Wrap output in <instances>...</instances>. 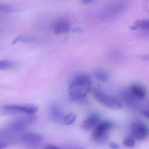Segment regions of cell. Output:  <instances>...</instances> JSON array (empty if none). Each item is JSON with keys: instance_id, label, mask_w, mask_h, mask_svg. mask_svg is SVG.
Returning a JSON list of instances; mask_svg holds the SVG:
<instances>
[{"instance_id": "cell-1", "label": "cell", "mask_w": 149, "mask_h": 149, "mask_svg": "<svg viewBox=\"0 0 149 149\" xmlns=\"http://www.w3.org/2000/svg\"><path fill=\"white\" fill-rule=\"evenodd\" d=\"M92 81L89 76L80 74L77 76L71 82L68 88L71 100H79L85 98L91 90Z\"/></svg>"}, {"instance_id": "cell-2", "label": "cell", "mask_w": 149, "mask_h": 149, "mask_svg": "<svg viewBox=\"0 0 149 149\" xmlns=\"http://www.w3.org/2000/svg\"><path fill=\"white\" fill-rule=\"evenodd\" d=\"M126 8L127 4L125 1H113L102 7L99 11V17L102 19L113 18L123 13Z\"/></svg>"}, {"instance_id": "cell-3", "label": "cell", "mask_w": 149, "mask_h": 149, "mask_svg": "<svg viewBox=\"0 0 149 149\" xmlns=\"http://www.w3.org/2000/svg\"><path fill=\"white\" fill-rule=\"evenodd\" d=\"M38 111L37 106L34 105H4L0 108V112L3 115H14L17 113H25L27 115H34Z\"/></svg>"}, {"instance_id": "cell-4", "label": "cell", "mask_w": 149, "mask_h": 149, "mask_svg": "<svg viewBox=\"0 0 149 149\" xmlns=\"http://www.w3.org/2000/svg\"><path fill=\"white\" fill-rule=\"evenodd\" d=\"M93 95L99 103L109 109L117 110L122 107V104L117 99L110 95L106 94V93L101 91V90L95 89L93 90Z\"/></svg>"}, {"instance_id": "cell-5", "label": "cell", "mask_w": 149, "mask_h": 149, "mask_svg": "<svg viewBox=\"0 0 149 149\" xmlns=\"http://www.w3.org/2000/svg\"><path fill=\"white\" fill-rule=\"evenodd\" d=\"M113 124L111 122H105L98 123L95 127L91 135V140L95 142L101 143L106 141L107 138L108 132L113 128Z\"/></svg>"}, {"instance_id": "cell-6", "label": "cell", "mask_w": 149, "mask_h": 149, "mask_svg": "<svg viewBox=\"0 0 149 149\" xmlns=\"http://www.w3.org/2000/svg\"><path fill=\"white\" fill-rule=\"evenodd\" d=\"M36 120V117L34 115H27L17 118L15 120L12 122L8 125L7 130L11 132H20L30 125L33 124Z\"/></svg>"}, {"instance_id": "cell-7", "label": "cell", "mask_w": 149, "mask_h": 149, "mask_svg": "<svg viewBox=\"0 0 149 149\" xmlns=\"http://www.w3.org/2000/svg\"><path fill=\"white\" fill-rule=\"evenodd\" d=\"M20 142L27 148L36 149L39 148L43 142V138L41 135L33 132H27L20 137Z\"/></svg>"}, {"instance_id": "cell-8", "label": "cell", "mask_w": 149, "mask_h": 149, "mask_svg": "<svg viewBox=\"0 0 149 149\" xmlns=\"http://www.w3.org/2000/svg\"><path fill=\"white\" fill-rule=\"evenodd\" d=\"M131 133L134 139L141 141L148 135V127L141 122H135L131 125Z\"/></svg>"}, {"instance_id": "cell-9", "label": "cell", "mask_w": 149, "mask_h": 149, "mask_svg": "<svg viewBox=\"0 0 149 149\" xmlns=\"http://www.w3.org/2000/svg\"><path fill=\"white\" fill-rule=\"evenodd\" d=\"M71 29V23L67 20L60 19L53 25L52 30L55 34H63L68 33Z\"/></svg>"}, {"instance_id": "cell-10", "label": "cell", "mask_w": 149, "mask_h": 149, "mask_svg": "<svg viewBox=\"0 0 149 149\" xmlns=\"http://www.w3.org/2000/svg\"><path fill=\"white\" fill-rule=\"evenodd\" d=\"M99 122V116L97 114H91L89 116L81 125V129L84 130H90L93 128L95 127Z\"/></svg>"}, {"instance_id": "cell-11", "label": "cell", "mask_w": 149, "mask_h": 149, "mask_svg": "<svg viewBox=\"0 0 149 149\" xmlns=\"http://www.w3.org/2000/svg\"><path fill=\"white\" fill-rule=\"evenodd\" d=\"M49 114L51 119L56 122H62L64 118L62 110L56 104L51 105L49 109Z\"/></svg>"}, {"instance_id": "cell-12", "label": "cell", "mask_w": 149, "mask_h": 149, "mask_svg": "<svg viewBox=\"0 0 149 149\" xmlns=\"http://www.w3.org/2000/svg\"><path fill=\"white\" fill-rule=\"evenodd\" d=\"M130 92L136 100H143L146 97L145 88L139 84H133L131 86Z\"/></svg>"}, {"instance_id": "cell-13", "label": "cell", "mask_w": 149, "mask_h": 149, "mask_svg": "<svg viewBox=\"0 0 149 149\" xmlns=\"http://www.w3.org/2000/svg\"><path fill=\"white\" fill-rule=\"evenodd\" d=\"M42 42L40 38L36 37L35 36H19L13 40V44L17 43V42H24V43H33L38 44Z\"/></svg>"}, {"instance_id": "cell-14", "label": "cell", "mask_w": 149, "mask_h": 149, "mask_svg": "<svg viewBox=\"0 0 149 149\" xmlns=\"http://www.w3.org/2000/svg\"><path fill=\"white\" fill-rule=\"evenodd\" d=\"M149 28V21L147 19L145 20H138L135 22L132 26H130L132 30H136V29H143V30H148Z\"/></svg>"}, {"instance_id": "cell-15", "label": "cell", "mask_w": 149, "mask_h": 149, "mask_svg": "<svg viewBox=\"0 0 149 149\" xmlns=\"http://www.w3.org/2000/svg\"><path fill=\"white\" fill-rule=\"evenodd\" d=\"M17 64L16 63L11 61H7V60H1L0 61V71H4V70L11 69V68L16 67Z\"/></svg>"}, {"instance_id": "cell-16", "label": "cell", "mask_w": 149, "mask_h": 149, "mask_svg": "<svg viewBox=\"0 0 149 149\" xmlns=\"http://www.w3.org/2000/svg\"><path fill=\"white\" fill-rule=\"evenodd\" d=\"M76 119H77V116L75 113H70L64 116L63 119V123L65 125H71L75 122Z\"/></svg>"}, {"instance_id": "cell-17", "label": "cell", "mask_w": 149, "mask_h": 149, "mask_svg": "<svg viewBox=\"0 0 149 149\" xmlns=\"http://www.w3.org/2000/svg\"><path fill=\"white\" fill-rule=\"evenodd\" d=\"M124 58L123 55H122V52H112L111 53H109L108 55L107 58L108 60L111 61H119L120 60H122Z\"/></svg>"}, {"instance_id": "cell-18", "label": "cell", "mask_w": 149, "mask_h": 149, "mask_svg": "<svg viewBox=\"0 0 149 149\" xmlns=\"http://www.w3.org/2000/svg\"><path fill=\"white\" fill-rule=\"evenodd\" d=\"M95 75L97 79L101 81H106L108 79V74L104 70H97Z\"/></svg>"}, {"instance_id": "cell-19", "label": "cell", "mask_w": 149, "mask_h": 149, "mask_svg": "<svg viewBox=\"0 0 149 149\" xmlns=\"http://www.w3.org/2000/svg\"><path fill=\"white\" fill-rule=\"evenodd\" d=\"M122 144L127 148H132V147L135 146V141L132 136H128L125 138V140L122 142Z\"/></svg>"}, {"instance_id": "cell-20", "label": "cell", "mask_w": 149, "mask_h": 149, "mask_svg": "<svg viewBox=\"0 0 149 149\" xmlns=\"http://www.w3.org/2000/svg\"><path fill=\"white\" fill-rule=\"evenodd\" d=\"M16 9L13 6L0 3V13H12Z\"/></svg>"}, {"instance_id": "cell-21", "label": "cell", "mask_w": 149, "mask_h": 149, "mask_svg": "<svg viewBox=\"0 0 149 149\" xmlns=\"http://www.w3.org/2000/svg\"><path fill=\"white\" fill-rule=\"evenodd\" d=\"M109 147L111 149H119V148H120L119 144H117L116 143L114 142L110 143H109Z\"/></svg>"}, {"instance_id": "cell-22", "label": "cell", "mask_w": 149, "mask_h": 149, "mask_svg": "<svg viewBox=\"0 0 149 149\" xmlns=\"http://www.w3.org/2000/svg\"><path fill=\"white\" fill-rule=\"evenodd\" d=\"M45 149H63V148H59V147L58 146H55L54 145H47L45 147Z\"/></svg>"}, {"instance_id": "cell-23", "label": "cell", "mask_w": 149, "mask_h": 149, "mask_svg": "<svg viewBox=\"0 0 149 149\" xmlns=\"http://www.w3.org/2000/svg\"><path fill=\"white\" fill-rule=\"evenodd\" d=\"M6 146H7V145H6V144H4V143H3L0 142V149L4 148V147H6Z\"/></svg>"}]
</instances>
